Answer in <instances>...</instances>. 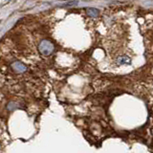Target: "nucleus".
<instances>
[{"label": "nucleus", "instance_id": "nucleus-2", "mask_svg": "<svg viewBox=\"0 0 153 153\" xmlns=\"http://www.w3.org/2000/svg\"><path fill=\"white\" fill-rule=\"evenodd\" d=\"M118 62L120 64H124V63H129L130 62V59L128 57H121V59H118Z\"/></svg>", "mask_w": 153, "mask_h": 153}, {"label": "nucleus", "instance_id": "nucleus-1", "mask_svg": "<svg viewBox=\"0 0 153 153\" xmlns=\"http://www.w3.org/2000/svg\"><path fill=\"white\" fill-rule=\"evenodd\" d=\"M52 50H53V46L50 44L49 42L43 41L41 43V45H40V51L43 53V54H45V55L50 54V53L52 52Z\"/></svg>", "mask_w": 153, "mask_h": 153}, {"label": "nucleus", "instance_id": "nucleus-3", "mask_svg": "<svg viewBox=\"0 0 153 153\" xmlns=\"http://www.w3.org/2000/svg\"><path fill=\"white\" fill-rule=\"evenodd\" d=\"M87 13L91 16H96V14H98V11L97 10H94V9H88Z\"/></svg>", "mask_w": 153, "mask_h": 153}]
</instances>
